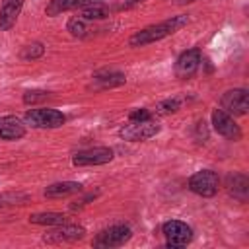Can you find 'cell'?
Returning <instances> with one entry per match:
<instances>
[{"instance_id":"1","label":"cell","mask_w":249,"mask_h":249,"mask_svg":"<svg viewBox=\"0 0 249 249\" xmlns=\"http://www.w3.org/2000/svg\"><path fill=\"white\" fill-rule=\"evenodd\" d=\"M189 23V16H173L165 21H160L156 25H148L140 31H136L130 39H128V45L130 47H144V45H150V43H156V41H161L163 37L167 35H173L175 31H179L181 27H185Z\"/></svg>"},{"instance_id":"19","label":"cell","mask_w":249,"mask_h":249,"mask_svg":"<svg viewBox=\"0 0 249 249\" xmlns=\"http://www.w3.org/2000/svg\"><path fill=\"white\" fill-rule=\"evenodd\" d=\"M74 8H78V0H51L49 6L45 8V12H47V16H58V14L74 10Z\"/></svg>"},{"instance_id":"23","label":"cell","mask_w":249,"mask_h":249,"mask_svg":"<svg viewBox=\"0 0 249 249\" xmlns=\"http://www.w3.org/2000/svg\"><path fill=\"white\" fill-rule=\"evenodd\" d=\"M47 97H49L47 91H25V95H23V103L33 105V103H39V101H43V99H47Z\"/></svg>"},{"instance_id":"12","label":"cell","mask_w":249,"mask_h":249,"mask_svg":"<svg viewBox=\"0 0 249 249\" xmlns=\"http://www.w3.org/2000/svg\"><path fill=\"white\" fill-rule=\"evenodd\" d=\"M25 136V123L16 115L0 117V140H19Z\"/></svg>"},{"instance_id":"2","label":"cell","mask_w":249,"mask_h":249,"mask_svg":"<svg viewBox=\"0 0 249 249\" xmlns=\"http://www.w3.org/2000/svg\"><path fill=\"white\" fill-rule=\"evenodd\" d=\"M23 121H25V124H29L33 128H58L64 124L66 117L56 109L41 107V109H29L25 113Z\"/></svg>"},{"instance_id":"17","label":"cell","mask_w":249,"mask_h":249,"mask_svg":"<svg viewBox=\"0 0 249 249\" xmlns=\"http://www.w3.org/2000/svg\"><path fill=\"white\" fill-rule=\"evenodd\" d=\"M64 220H66V216L60 212H41V214L29 216V222L37 224V226H58V224H64Z\"/></svg>"},{"instance_id":"11","label":"cell","mask_w":249,"mask_h":249,"mask_svg":"<svg viewBox=\"0 0 249 249\" xmlns=\"http://www.w3.org/2000/svg\"><path fill=\"white\" fill-rule=\"evenodd\" d=\"M86 235V230L76 224H58L56 230L45 235L47 243H66V241H78Z\"/></svg>"},{"instance_id":"24","label":"cell","mask_w":249,"mask_h":249,"mask_svg":"<svg viewBox=\"0 0 249 249\" xmlns=\"http://www.w3.org/2000/svg\"><path fill=\"white\" fill-rule=\"evenodd\" d=\"M152 119V113L148 109H134L128 113V121H146Z\"/></svg>"},{"instance_id":"22","label":"cell","mask_w":249,"mask_h":249,"mask_svg":"<svg viewBox=\"0 0 249 249\" xmlns=\"http://www.w3.org/2000/svg\"><path fill=\"white\" fill-rule=\"evenodd\" d=\"M179 107H181V99H179V97H169V99L161 101V103L156 107V111L161 113V115H169V113L179 111Z\"/></svg>"},{"instance_id":"10","label":"cell","mask_w":249,"mask_h":249,"mask_svg":"<svg viewBox=\"0 0 249 249\" xmlns=\"http://www.w3.org/2000/svg\"><path fill=\"white\" fill-rule=\"evenodd\" d=\"M200 62H202L200 51L198 49H189V51H185V53L179 54V58L175 62V74L181 80H189V78H193L198 72Z\"/></svg>"},{"instance_id":"20","label":"cell","mask_w":249,"mask_h":249,"mask_svg":"<svg viewBox=\"0 0 249 249\" xmlns=\"http://www.w3.org/2000/svg\"><path fill=\"white\" fill-rule=\"evenodd\" d=\"M68 31H70L74 37H86L88 31H89V25H88V21L82 19V18H72V19L68 21Z\"/></svg>"},{"instance_id":"25","label":"cell","mask_w":249,"mask_h":249,"mask_svg":"<svg viewBox=\"0 0 249 249\" xmlns=\"http://www.w3.org/2000/svg\"><path fill=\"white\" fill-rule=\"evenodd\" d=\"M140 2H144V0H123V4L119 6L121 10H128V8H134V6H138Z\"/></svg>"},{"instance_id":"18","label":"cell","mask_w":249,"mask_h":249,"mask_svg":"<svg viewBox=\"0 0 249 249\" xmlns=\"http://www.w3.org/2000/svg\"><path fill=\"white\" fill-rule=\"evenodd\" d=\"M109 14H111V10L101 2V4H91V6H86V8H82V19H86V21H97V19H105V18H109Z\"/></svg>"},{"instance_id":"13","label":"cell","mask_w":249,"mask_h":249,"mask_svg":"<svg viewBox=\"0 0 249 249\" xmlns=\"http://www.w3.org/2000/svg\"><path fill=\"white\" fill-rule=\"evenodd\" d=\"M23 8V0H4L0 6V29L8 31L16 25L18 16Z\"/></svg>"},{"instance_id":"8","label":"cell","mask_w":249,"mask_h":249,"mask_svg":"<svg viewBox=\"0 0 249 249\" xmlns=\"http://www.w3.org/2000/svg\"><path fill=\"white\" fill-rule=\"evenodd\" d=\"M113 160V150L105 148V146H97V148H88L82 152H76L72 156V163L76 167H84V165H103L109 163Z\"/></svg>"},{"instance_id":"9","label":"cell","mask_w":249,"mask_h":249,"mask_svg":"<svg viewBox=\"0 0 249 249\" xmlns=\"http://www.w3.org/2000/svg\"><path fill=\"white\" fill-rule=\"evenodd\" d=\"M212 126L214 130L224 136V138H230V140H239L241 138V128L239 124L233 121L231 115H228L224 109H214L212 111Z\"/></svg>"},{"instance_id":"5","label":"cell","mask_w":249,"mask_h":249,"mask_svg":"<svg viewBox=\"0 0 249 249\" xmlns=\"http://www.w3.org/2000/svg\"><path fill=\"white\" fill-rule=\"evenodd\" d=\"M130 237H132V230L124 224H117V226H111V228L99 231L97 237L93 239V245L99 249H111V247L124 245Z\"/></svg>"},{"instance_id":"21","label":"cell","mask_w":249,"mask_h":249,"mask_svg":"<svg viewBox=\"0 0 249 249\" xmlns=\"http://www.w3.org/2000/svg\"><path fill=\"white\" fill-rule=\"evenodd\" d=\"M43 53H45V47L41 43H31V45L23 47V51L19 53V56L23 60H35V58H41Z\"/></svg>"},{"instance_id":"6","label":"cell","mask_w":249,"mask_h":249,"mask_svg":"<svg viewBox=\"0 0 249 249\" xmlns=\"http://www.w3.org/2000/svg\"><path fill=\"white\" fill-rule=\"evenodd\" d=\"M220 105H222V109H224L228 115H231V117L247 115V111H249V93H247V89H243V88L228 89V91L222 95Z\"/></svg>"},{"instance_id":"14","label":"cell","mask_w":249,"mask_h":249,"mask_svg":"<svg viewBox=\"0 0 249 249\" xmlns=\"http://www.w3.org/2000/svg\"><path fill=\"white\" fill-rule=\"evenodd\" d=\"M226 187H228V193L239 200H247V195H249V179L247 175L243 173H230L226 177Z\"/></svg>"},{"instance_id":"16","label":"cell","mask_w":249,"mask_h":249,"mask_svg":"<svg viewBox=\"0 0 249 249\" xmlns=\"http://www.w3.org/2000/svg\"><path fill=\"white\" fill-rule=\"evenodd\" d=\"M82 191V185L76 181H62V183H53L45 189V196L49 198H60V196H70Z\"/></svg>"},{"instance_id":"15","label":"cell","mask_w":249,"mask_h":249,"mask_svg":"<svg viewBox=\"0 0 249 249\" xmlns=\"http://www.w3.org/2000/svg\"><path fill=\"white\" fill-rule=\"evenodd\" d=\"M91 86L97 88V89H107V88H117V86H123L126 82L124 74L121 72H115V70H103V72H97L91 76Z\"/></svg>"},{"instance_id":"3","label":"cell","mask_w":249,"mask_h":249,"mask_svg":"<svg viewBox=\"0 0 249 249\" xmlns=\"http://www.w3.org/2000/svg\"><path fill=\"white\" fill-rule=\"evenodd\" d=\"M160 124L154 119H146V121H128V124H124L119 130V136L123 140L128 142H140V140H148L152 136H156L160 132Z\"/></svg>"},{"instance_id":"26","label":"cell","mask_w":249,"mask_h":249,"mask_svg":"<svg viewBox=\"0 0 249 249\" xmlns=\"http://www.w3.org/2000/svg\"><path fill=\"white\" fill-rule=\"evenodd\" d=\"M191 2H195V0H175V4H191Z\"/></svg>"},{"instance_id":"7","label":"cell","mask_w":249,"mask_h":249,"mask_svg":"<svg viewBox=\"0 0 249 249\" xmlns=\"http://www.w3.org/2000/svg\"><path fill=\"white\" fill-rule=\"evenodd\" d=\"M161 231L165 235V243L167 247H185L187 243H191L193 239V230L179 220H169L161 226Z\"/></svg>"},{"instance_id":"4","label":"cell","mask_w":249,"mask_h":249,"mask_svg":"<svg viewBox=\"0 0 249 249\" xmlns=\"http://www.w3.org/2000/svg\"><path fill=\"white\" fill-rule=\"evenodd\" d=\"M218 185H220L218 173L212 171V169H200L195 175H191V179H189V189L195 195L206 196V198L214 196L218 193Z\"/></svg>"}]
</instances>
